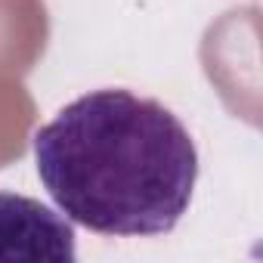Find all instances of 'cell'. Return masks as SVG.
Segmentation results:
<instances>
[{"instance_id":"1","label":"cell","mask_w":263,"mask_h":263,"mask_svg":"<svg viewBox=\"0 0 263 263\" xmlns=\"http://www.w3.org/2000/svg\"><path fill=\"white\" fill-rule=\"evenodd\" d=\"M37 177L56 208L99 235H164L189 211L198 149L158 99L93 90L34 134Z\"/></svg>"},{"instance_id":"2","label":"cell","mask_w":263,"mask_h":263,"mask_svg":"<svg viewBox=\"0 0 263 263\" xmlns=\"http://www.w3.org/2000/svg\"><path fill=\"white\" fill-rule=\"evenodd\" d=\"M74 226L37 198L0 192V263H71Z\"/></svg>"}]
</instances>
